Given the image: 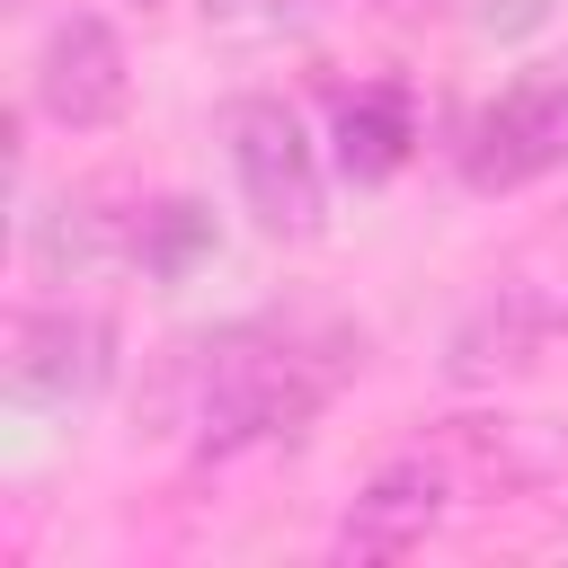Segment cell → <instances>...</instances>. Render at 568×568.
Listing matches in <instances>:
<instances>
[{
    "instance_id": "cell-1",
    "label": "cell",
    "mask_w": 568,
    "mask_h": 568,
    "mask_svg": "<svg viewBox=\"0 0 568 568\" xmlns=\"http://www.w3.org/2000/svg\"><path fill=\"white\" fill-rule=\"evenodd\" d=\"M346 364H355L346 328H320V320H231V328H204V337L169 346L160 408L204 453L284 444V435H302L328 408Z\"/></svg>"
},
{
    "instance_id": "cell-3",
    "label": "cell",
    "mask_w": 568,
    "mask_h": 568,
    "mask_svg": "<svg viewBox=\"0 0 568 568\" xmlns=\"http://www.w3.org/2000/svg\"><path fill=\"white\" fill-rule=\"evenodd\" d=\"M559 160H568V71H524L462 133V178L479 195H515V186L550 178Z\"/></svg>"
},
{
    "instance_id": "cell-2",
    "label": "cell",
    "mask_w": 568,
    "mask_h": 568,
    "mask_svg": "<svg viewBox=\"0 0 568 568\" xmlns=\"http://www.w3.org/2000/svg\"><path fill=\"white\" fill-rule=\"evenodd\" d=\"M222 142H231V178L257 213L266 240H320V213H328V186H320V151L302 133V115L284 98H231L222 115Z\"/></svg>"
},
{
    "instance_id": "cell-11",
    "label": "cell",
    "mask_w": 568,
    "mask_h": 568,
    "mask_svg": "<svg viewBox=\"0 0 568 568\" xmlns=\"http://www.w3.org/2000/svg\"><path fill=\"white\" fill-rule=\"evenodd\" d=\"M470 18H479L488 36H524V27H541V18H550V0H479Z\"/></svg>"
},
{
    "instance_id": "cell-4",
    "label": "cell",
    "mask_w": 568,
    "mask_h": 568,
    "mask_svg": "<svg viewBox=\"0 0 568 568\" xmlns=\"http://www.w3.org/2000/svg\"><path fill=\"white\" fill-rule=\"evenodd\" d=\"M27 89H36V115H53L62 133H98V124H115L124 98H133L124 36H115L98 9L53 18L44 44H36V80H27Z\"/></svg>"
},
{
    "instance_id": "cell-8",
    "label": "cell",
    "mask_w": 568,
    "mask_h": 568,
    "mask_svg": "<svg viewBox=\"0 0 568 568\" xmlns=\"http://www.w3.org/2000/svg\"><path fill=\"white\" fill-rule=\"evenodd\" d=\"M408 142H417V115H408L399 89H355V98H337V169H346L355 186L390 178V169L408 160Z\"/></svg>"
},
{
    "instance_id": "cell-12",
    "label": "cell",
    "mask_w": 568,
    "mask_h": 568,
    "mask_svg": "<svg viewBox=\"0 0 568 568\" xmlns=\"http://www.w3.org/2000/svg\"><path fill=\"white\" fill-rule=\"evenodd\" d=\"M204 9H222V18H240V9H257V0H204Z\"/></svg>"
},
{
    "instance_id": "cell-7",
    "label": "cell",
    "mask_w": 568,
    "mask_h": 568,
    "mask_svg": "<svg viewBox=\"0 0 568 568\" xmlns=\"http://www.w3.org/2000/svg\"><path fill=\"white\" fill-rule=\"evenodd\" d=\"M559 328V311L532 293V284H497L462 328H453V346H444V373L453 382H497V373H524L532 355H541V337Z\"/></svg>"
},
{
    "instance_id": "cell-6",
    "label": "cell",
    "mask_w": 568,
    "mask_h": 568,
    "mask_svg": "<svg viewBox=\"0 0 568 568\" xmlns=\"http://www.w3.org/2000/svg\"><path fill=\"white\" fill-rule=\"evenodd\" d=\"M444 497H453V479H444V462H390L355 506H346V524H337V559H408L435 524H444Z\"/></svg>"
},
{
    "instance_id": "cell-10",
    "label": "cell",
    "mask_w": 568,
    "mask_h": 568,
    "mask_svg": "<svg viewBox=\"0 0 568 568\" xmlns=\"http://www.w3.org/2000/svg\"><path fill=\"white\" fill-rule=\"evenodd\" d=\"M195 248H204L195 204H160V213H142V222H133V257H142V266H160V275H178Z\"/></svg>"
},
{
    "instance_id": "cell-5",
    "label": "cell",
    "mask_w": 568,
    "mask_h": 568,
    "mask_svg": "<svg viewBox=\"0 0 568 568\" xmlns=\"http://www.w3.org/2000/svg\"><path fill=\"white\" fill-rule=\"evenodd\" d=\"M115 373V328L98 311H18L9 320V390L18 399H89Z\"/></svg>"
},
{
    "instance_id": "cell-9",
    "label": "cell",
    "mask_w": 568,
    "mask_h": 568,
    "mask_svg": "<svg viewBox=\"0 0 568 568\" xmlns=\"http://www.w3.org/2000/svg\"><path fill=\"white\" fill-rule=\"evenodd\" d=\"M115 257H133V222H115V213H98V204H53V213H36V266H44L53 284H80V275H98V266H115Z\"/></svg>"
}]
</instances>
